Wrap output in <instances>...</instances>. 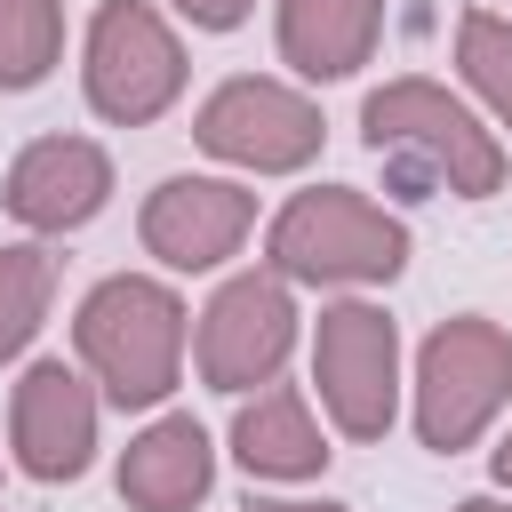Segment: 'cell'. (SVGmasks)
I'll use <instances>...</instances> for the list:
<instances>
[{"label": "cell", "instance_id": "1", "mask_svg": "<svg viewBox=\"0 0 512 512\" xmlns=\"http://www.w3.org/2000/svg\"><path fill=\"white\" fill-rule=\"evenodd\" d=\"M360 144L384 160L392 192H408V200H432V192L488 200V192H504V144H496V128L464 96H448L440 80H424V72H400V80L368 88Z\"/></svg>", "mask_w": 512, "mask_h": 512}, {"label": "cell", "instance_id": "2", "mask_svg": "<svg viewBox=\"0 0 512 512\" xmlns=\"http://www.w3.org/2000/svg\"><path fill=\"white\" fill-rule=\"evenodd\" d=\"M184 336H192V312L152 272H112L72 312V352L96 400L112 408H160L184 384Z\"/></svg>", "mask_w": 512, "mask_h": 512}, {"label": "cell", "instance_id": "3", "mask_svg": "<svg viewBox=\"0 0 512 512\" xmlns=\"http://www.w3.org/2000/svg\"><path fill=\"white\" fill-rule=\"evenodd\" d=\"M264 272L288 288H384L408 272V224L352 184H312L264 224Z\"/></svg>", "mask_w": 512, "mask_h": 512}, {"label": "cell", "instance_id": "4", "mask_svg": "<svg viewBox=\"0 0 512 512\" xmlns=\"http://www.w3.org/2000/svg\"><path fill=\"white\" fill-rule=\"evenodd\" d=\"M416 440L432 456H456L472 448L504 400H512V328H496L488 312H456L424 336L416 352Z\"/></svg>", "mask_w": 512, "mask_h": 512}, {"label": "cell", "instance_id": "5", "mask_svg": "<svg viewBox=\"0 0 512 512\" xmlns=\"http://www.w3.org/2000/svg\"><path fill=\"white\" fill-rule=\"evenodd\" d=\"M80 96L112 128H152L184 96V40L152 0H96L80 40Z\"/></svg>", "mask_w": 512, "mask_h": 512}, {"label": "cell", "instance_id": "6", "mask_svg": "<svg viewBox=\"0 0 512 512\" xmlns=\"http://www.w3.org/2000/svg\"><path fill=\"white\" fill-rule=\"evenodd\" d=\"M312 384L344 440H384L400 416V320L368 296H344L312 328Z\"/></svg>", "mask_w": 512, "mask_h": 512}, {"label": "cell", "instance_id": "7", "mask_svg": "<svg viewBox=\"0 0 512 512\" xmlns=\"http://www.w3.org/2000/svg\"><path fill=\"white\" fill-rule=\"evenodd\" d=\"M320 136H328L320 104L304 88L256 80V72L208 88V104L192 112V144L208 160H224V168H248V176H296V168H312Z\"/></svg>", "mask_w": 512, "mask_h": 512}, {"label": "cell", "instance_id": "8", "mask_svg": "<svg viewBox=\"0 0 512 512\" xmlns=\"http://www.w3.org/2000/svg\"><path fill=\"white\" fill-rule=\"evenodd\" d=\"M296 320L304 312H296V296H288L280 272H232L208 296L200 328H192L200 384L208 392H232V400H248L256 384H280V368L296 352Z\"/></svg>", "mask_w": 512, "mask_h": 512}, {"label": "cell", "instance_id": "9", "mask_svg": "<svg viewBox=\"0 0 512 512\" xmlns=\"http://www.w3.org/2000/svg\"><path fill=\"white\" fill-rule=\"evenodd\" d=\"M256 232V192L232 176H160L144 192L136 240L160 272H216Z\"/></svg>", "mask_w": 512, "mask_h": 512}, {"label": "cell", "instance_id": "10", "mask_svg": "<svg viewBox=\"0 0 512 512\" xmlns=\"http://www.w3.org/2000/svg\"><path fill=\"white\" fill-rule=\"evenodd\" d=\"M8 456L24 480L56 488L96 464V384L72 360H32L8 392Z\"/></svg>", "mask_w": 512, "mask_h": 512}, {"label": "cell", "instance_id": "11", "mask_svg": "<svg viewBox=\"0 0 512 512\" xmlns=\"http://www.w3.org/2000/svg\"><path fill=\"white\" fill-rule=\"evenodd\" d=\"M112 200V152L96 136H32L8 176H0V208L24 232H80L88 216H104Z\"/></svg>", "mask_w": 512, "mask_h": 512}, {"label": "cell", "instance_id": "12", "mask_svg": "<svg viewBox=\"0 0 512 512\" xmlns=\"http://www.w3.org/2000/svg\"><path fill=\"white\" fill-rule=\"evenodd\" d=\"M112 480H120V504L128 512H192L216 488V440H208L200 416L168 408V416H152L120 448V472Z\"/></svg>", "mask_w": 512, "mask_h": 512}, {"label": "cell", "instance_id": "13", "mask_svg": "<svg viewBox=\"0 0 512 512\" xmlns=\"http://www.w3.org/2000/svg\"><path fill=\"white\" fill-rule=\"evenodd\" d=\"M272 40L296 80H352L384 40V0H280Z\"/></svg>", "mask_w": 512, "mask_h": 512}, {"label": "cell", "instance_id": "14", "mask_svg": "<svg viewBox=\"0 0 512 512\" xmlns=\"http://www.w3.org/2000/svg\"><path fill=\"white\" fill-rule=\"evenodd\" d=\"M232 456L248 480H320L328 472V432L312 424V400L296 384H264L232 416Z\"/></svg>", "mask_w": 512, "mask_h": 512}, {"label": "cell", "instance_id": "15", "mask_svg": "<svg viewBox=\"0 0 512 512\" xmlns=\"http://www.w3.org/2000/svg\"><path fill=\"white\" fill-rule=\"evenodd\" d=\"M56 304V248L48 240H8L0 248V368L40 336Z\"/></svg>", "mask_w": 512, "mask_h": 512}, {"label": "cell", "instance_id": "16", "mask_svg": "<svg viewBox=\"0 0 512 512\" xmlns=\"http://www.w3.org/2000/svg\"><path fill=\"white\" fill-rule=\"evenodd\" d=\"M64 56V0H0V96H24Z\"/></svg>", "mask_w": 512, "mask_h": 512}, {"label": "cell", "instance_id": "17", "mask_svg": "<svg viewBox=\"0 0 512 512\" xmlns=\"http://www.w3.org/2000/svg\"><path fill=\"white\" fill-rule=\"evenodd\" d=\"M456 72H464V88L488 104V120L512 136V16L464 8V16H456Z\"/></svg>", "mask_w": 512, "mask_h": 512}, {"label": "cell", "instance_id": "18", "mask_svg": "<svg viewBox=\"0 0 512 512\" xmlns=\"http://www.w3.org/2000/svg\"><path fill=\"white\" fill-rule=\"evenodd\" d=\"M192 32H240L248 16H256V0H168Z\"/></svg>", "mask_w": 512, "mask_h": 512}, {"label": "cell", "instance_id": "19", "mask_svg": "<svg viewBox=\"0 0 512 512\" xmlns=\"http://www.w3.org/2000/svg\"><path fill=\"white\" fill-rule=\"evenodd\" d=\"M240 512H352V504H328V496L320 504H304V496H248Z\"/></svg>", "mask_w": 512, "mask_h": 512}, {"label": "cell", "instance_id": "20", "mask_svg": "<svg viewBox=\"0 0 512 512\" xmlns=\"http://www.w3.org/2000/svg\"><path fill=\"white\" fill-rule=\"evenodd\" d=\"M488 472H496V488H512V432L488 448Z\"/></svg>", "mask_w": 512, "mask_h": 512}, {"label": "cell", "instance_id": "21", "mask_svg": "<svg viewBox=\"0 0 512 512\" xmlns=\"http://www.w3.org/2000/svg\"><path fill=\"white\" fill-rule=\"evenodd\" d=\"M456 512H512V504H504V496H464Z\"/></svg>", "mask_w": 512, "mask_h": 512}]
</instances>
